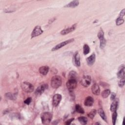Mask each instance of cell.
I'll return each mask as SVG.
<instances>
[{"label": "cell", "mask_w": 125, "mask_h": 125, "mask_svg": "<svg viewBox=\"0 0 125 125\" xmlns=\"http://www.w3.org/2000/svg\"><path fill=\"white\" fill-rule=\"evenodd\" d=\"M62 83V78L60 76L56 75L51 78L50 84L53 88H57L61 86Z\"/></svg>", "instance_id": "6da1fadb"}, {"label": "cell", "mask_w": 125, "mask_h": 125, "mask_svg": "<svg viewBox=\"0 0 125 125\" xmlns=\"http://www.w3.org/2000/svg\"><path fill=\"white\" fill-rule=\"evenodd\" d=\"M42 123L44 125L49 124L50 123L52 118V114L49 112H45L43 113L41 116Z\"/></svg>", "instance_id": "7a4b0ae2"}, {"label": "cell", "mask_w": 125, "mask_h": 125, "mask_svg": "<svg viewBox=\"0 0 125 125\" xmlns=\"http://www.w3.org/2000/svg\"><path fill=\"white\" fill-rule=\"evenodd\" d=\"M98 37L100 40V47L101 49H103L106 45V40L104 37V31L101 28H100L98 33Z\"/></svg>", "instance_id": "3957f363"}, {"label": "cell", "mask_w": 125, "mask_h": 125, "mask_svg": "<svg viewBox=\"0 0 125 125\" xmlns=\"http://www.w3.org/2000/svg\"><path fill=\"white\" fill-rule=\"evenodd\" d=\"M21 87L22 89L27 93L32 92L34 90L33 86L31 83L27 82H22L21 85Z\"/></svg>", "instance_id": "277c9868"}, {"label": "cell", "mask_w": 125, "mask_h": 125, "mask_svg": "<svg viewBox=\"0 0 125 125\" xmlns=\"http://www.w3.org/2000/svg\"><path fill=\"white\" fill-rule=\"evenodd\" d=\"M74 39H69L68 40L65 41L64 42H63L59 44H58L57 45H56L55 47H54L52 49V51H56L57 50H58L59 49H60L61 48H63V47L65 46V45L67 44H69L73 42H74Z\"/></svg>", "instance_id": "5b68a950"}, {"label": "cell", "mask_w": 125, "mask_h": 125, "mask_svg": "<svg viewBox=\"0 0 125 125\" xmlns=\"http://www.w3.org/2000/svg\"><path fill=\"white\" fill-rule=\"evenodd\" d=\"M43 33V30L41 29L40 26H36L34 28L31 34V38H33L34 37H37Z\"/></svg>", "instance_id": "8992f818"}, {"label": "cell", "mask_w": 125, "mask_h": 125, "mask_svg": "<svg viewBox=\"0 0 125 125\" xmlns=\"http://www.w3.org/2000/svg\"><path fill=\"white\" fill-rule=\"evenodd\" d=\"M77 81L74 79H69L66 83V86L67 88L70 90H72L75 88L77 87Z\"/></svg>", "instance_id": "52a82bcc"}, {"label": "cell", "mask_w": 125, "mask_h": 125, "mask_svg": "<svg viewBox=\"0 0 125 125\" xmlns=\"http://www.w3.org/2000/svg\"><path fill=\"white\" fill-rule=\"evenodd\" d=\"M62 100V96L60 94H56L53 97L52 105L54 107H57Z\"/></svg>", "instance_id": "ba28073f"}, {"label": "cell", "mask_w": 125, "mask_h": 125, "mask_svg": "<svg viewBox=\"0 0 125 125\" xmlns=\"http://www.w3.org/2000/svg\"><path fill=\"white\" fill-rule=\"evenodd\" d=\"M91 83V77L89 76H84L81 81V85L85 87H88Z\"/></svg>", "instance_id": "9c48e42d"}, {"label": "cell", "mask_w": 125, "mask_h": 125, "mask_svg": "<svg viewBox=\"0 0 125 125\" xmlns=\"http://www.w3.org/2000/svg\"><path fill=\"white\" fill-rule=\"evenodd\" d=\"M48 88V85L47 84H43L40 87H39L35 90V94L36 95H39L42 94L45 89H47Z\"/></svg>", "instance_id": "30bf717a"}, {"label": "cell", "mask_w": 125, "mask_h": 125, "mask_svg": "<svg viewBox=\"0 0 125 125\" xmlns=\"http://www.w3.org/2000/svg\"><path fill=\"white\" fill-rule=\"evenodd\" d=\"M76 27H77V24H75L74 25H72L71 27H69L65 29H64V30H62L61 32V34L63 35L67 34H69V33L73 31L76 29Z\"/></svg>", "instance_id": "8fae6325"}, {"label": "cell", "mask_w": 125, "mask_h": 125, "mask_svg": "<svg viewBox=\"0 0 125 125\" xmlns=\"http://www.w3.org/2000/svg\"><path fill=\"white\" fill-rule=\"evenodd\" d=\"M73 62L76 66H80V56L78 52H76L73 56Z\"/></svg>", "instance_id": "7c38bea8"}, {"label": "cell", "mask_w": 125, "mask_h": 125, "mask_svg": "<svg viewBox=\"0 0 125 125\" xmlns=\"http://www.w3.org/2000/svg\"><path fill=\"white\" fill-rule=\"evenodd\" d=\"M94 103V99L91 96L87 97L84 102V105L87 107H91Z\"/></svg>", "instance_id": "4fadbf2b"}, {"label": "cell", "mask_w": 125, "mask_h": 125, "mask_svg": "<svg viewBox=\"0 0 125 125\" xmlns=\"http://www.w3.org/2000/svg\"><path fill=\"white\" fill-rule=\"evenodd\" d=\"M95 54L94 53H92L87 59V62L88 65H92L94 64L95 61Z\"/></svg>", "instance_id": "5bb4252c"}, {"label": "cell", "mask_w": 125, "mask_h": 125, "mask_svg": "<svg viewBox=\"0 0 125 125\" xmlns=\"http://www.w3.org/2000/svg\"><path fill=\"white\" fill-rule=\"evenodd\" d=\"M125 65H122L120 66L119 71L117 74V77L119 78H123L125 77Z\"/></svg>", "instance_id": "9a60e30c"}, {"label": "cell", "mask_w": 125, "mask_h": 125, "mask_svg": "<svg viewBox=\"0 0 125 125\" xmlns=\"http://www.w3.org/2000/svg\"><path fill=\"white\" fill-rule=\"evenodd\" d=\"M92 93L95 95H98L100 92V88L98 84H94L92 87Z\"/></svg>", "instance_id": "2e32d148"}, {"label": "cell", "mask_w": 125, "mask_h": 125, "mask_svg": "<svg viewBox=\"0 0 125 125\" xmlns=\"http://www.w3.org/2000/svg\"><path fill=\"white\" fill-rule=\"evenodd\" d=\"M39 72L43 75H46L49 71V67L48 66H42L39 69Z\"/></svg>", "instance_id": "e0dca14e"}, {"label": "cell", "mask_w": 125, "mask_h": 125, "mask_svg": "<svg viewBox=\"0 0 125 125\" xmlns=\"http://www.w3.org/2000/svg\"><path fill=\"white\" fill-rule=\"evenodd\" d=\"M113 101H114L112 102V103L111 104L110 106V110L112 112L116 111L118 105V102L117 100H113Z\"/></svg>", "instance_id": "ac0fdd59"}, {"label": "cell", "mask_w": 125, "mask_h": 125, "mask_svg": "<svg viewBox=\"0 0 125 125\" xmlns=\"http://www.w3.org/2000/svg\"><path fill=\"white\" fill-rule=\"evenodd\" d=\"M79 2L78 1H73L71 3L65 6V7H75L79 5Z\"/></svg>", "instance_id": "d6986e66"}, {"label": "cell", "mask_w": 125, "mask_h": 125, "mask_svg": "<svg viewBox=\"0 0 125 125\" xmlns=\"http://www.w3.org/2000/svg\"><path fill=\"white\" fill-rule=\"evenodd\" d=\"M98 112L99 113V114L100 115V116H101V117L103 119V120H104L105 122H107V116L105 114V113L104 112V111L103 110V109H99L98 110Z\"/></svg>", "instance_id": "ffe728a7"}, {"label": "cell", "mask_w": 125, "mask_h": 125, "mask_svg": "<svg viewBox=\"0 0 125 125\" xmlns=\"http://www.w3.org/2000/svg\"><path fill=\"white\" fill-rule=\"evenodd\" d=\"M5 97L8 99H10V100H15L16 99V96L15 94L12 93H10V92H8V93H6L5 95Z\"/></svg>", "instance_id": "44dd1931"}, {"label": "cell", "mask_w": 125, "mask_h": 125, "mask_svg": "<svg viewBox=\"0 0 125 125\" xmlns=\"http://www.w3.org/2000/svg\"><path fill=\"white\" fill-rule=\"evenodd\" d=\"M77 73L74 71H71L69 73V79H74L76 80L77 78Z\"/></svg>", "instance_id": "7402d4cb"}, {"label": "cell", "mask_w": 125, "mask_h": 125, "mask_svg": "<svg viewBox=\"0 0 125 125\" xmlns=\"http://www.w3.org/2000/svg\"><path fill=\"white\" fill-rule=\"evenodd\" d=\"M110 94V91L109 89H107L106 90H104L103 92H102L101 95L103 98H107Z\"/></svg>", "instance_id": "603a6c76"}, {"label": "cell", "mask_w": 125, "mask_h": 125, "mask_svg": "<svg viewBox=\"0 0 125 125\" xmlns=\"http://www.w3.org/2000/svg\"><path fill=\"white\" fill-rule=\"evenodd\" d=\"M78 121L82 125H86L87 123V117L84 116L79 117L78 118Z\"/></svg>", "instance_id": "cb8c5ba5"}, {"label": "cell", "mask_w": 125, "mask_h": 125, "mask_svg": "<svg viewBox=\"0 0 125 125\" xmlns=\"http://www.w3.org/2000/svg\"><path fill=\"white\" fill-rule=\"evenodd\" d=\"M75 110L77 112L80 113V114H84V113H85V111H84V109H83V108L79 105H76Z\"/></svg>", "instance_id": "d4e9b609"}, {"label": "cell", "mask_w": 125, "mask_h": 125, "mask_svg": "<svg viewBox=\"0 0 125 125\" xmlns=\"http://www.w3.org/2000/svg\"><path fill=\"white\" fill-rule=\"evenodd\" d=\"M117 117V113L116 111L113 112L112 116V124L113 125H115L116 124V120Z\"/></svg>", "instance_id": "484cf974"}, {"label": "cell", "mask_w": 125, "mask_h": 125, "mask_svg": "<svg viewBox=\"0 0 125 125\" xmlns=\"http://www.w3.org/2000/svg\"><path fill=\"white\" fill-rule=\"evenodd\" d=\"M96 112L97 111L96 109H93L88 114H87V116H88V117H89L90 119H93L94 117V116H95L96 114Z\"/></svg>", "instance_id": "4316f807"}, {"label": "cell", "mask_w": 125, "mask_h": 125, "mask_svg": "<svg viewBox=\"0 0 125 125\" xmlns=\"http://www.w3.org/2000/svg\"><path fill=\"white\" fill-rule=\"evenodd\" d=\"M124 22V20L123 19V17L121 16H119V17L116 20V24L117 26H120L123 24Z\"/></svg>", "instance_id": "83f0119b"}, {"label": "cell", "mask_w": 125, "mask_h": 125, "mask_svg": "<svg viewBox=\"0 0 125 125\" xmlns=\"http://www.w3.org/2000/svg\"><path fill=\"white\" fill-rule=\"evenodd\" d=\"M83 52H84V54L85 55H87V54H88L90 52V48L89 47L88 45L87 44H85L84 45V48H83Z\"/></svg>", "instance_id": "f1b7e54d"}, {"label": "cell", "mask_w": 125, "mask_h": 125, "mask_svg": "<svg viewBox=\"0 0 125 125\" xmlns=\"http://www.w3.org/2000/svg\"><path fill=\"white\" fill-rule=\"evenodd\" d=\"M125 77H124V78H121V80L119 81V83H118V86H119V87H123V86H124V85H125Z\"/></svg>", "instance_id": "f546056e"}, {"label": "cell", "mask_w": 125, "mask_h": 125, "mask_svg": "<svg viewBox=\"0 0 125 125\" xmlns=\"http://www.w3.org/2000/svg\"><path fill=\"white\" fill-rule=\"evenodd\" d=\"M31 102H32V98L31 97H28L24 101V103L27 105H29L31 103Z\"/></svg>", "instance_id": "4dcf8cb0"}, {"label": "cell", "mask_w": 125, "mask_h": 125, "mask_svg": "<svg viewBox=\"0 0 125 125\" xmlns=\"http://www.w3.org/2000/svg\"><path fill=\"white\" fill-rule=\"evenodd\" d=\"M74 120V118H71V119H69V120H67V121L65 122V125H70V124L71 123V122H72Z\"/></svg>", "instance_id": "1f68e13d"}, {"label": "cell", "mask_w": 125, "mask_h": 125, "mask_svg": "<svg viewBox=\"0 0 125 125\" xmlns=\"http://www.w3.org/2000/svg\"><path fill=\"white\" fill-rule=\"evenodd\" d=\"M115 97H116V94L115 93H112L111 94V96H110V99L111 101H113L115 99Z\"/></svg>", "instance_id": "d6a6232c"}, {"label": "cell", "mask_w": 125, "mask_h": 125, "mask_svg": "<svg viewBox=\"0 0 125 125\" xmlns=\"http://www.w3.org/2000/svg\"><path fill=\"white\" fill-rule=\"evenodd\" d=\"M125 9H123L121 11V12L120 13V15H119V16H121V17H123L125 15Z\"/></svg>", "instance_id": "836d02e7"}, {"label": "cell", "mask_w": 125, "mask_h": 125, "mask_svg": "<svg viewBox=\"0 0 125 125\" xmlns=\"http://www.w3.org/2000/svg\"><path fill=\"white\" fill-rule=\"evenodd\" d=\"M97 124H99V125H100V123H96L95 124V125H97Z\"/></svg>", "instance_id": "e575fe53"}]
</instances>
